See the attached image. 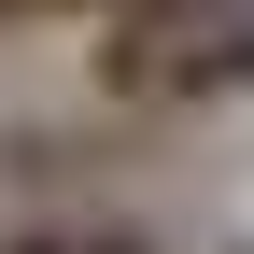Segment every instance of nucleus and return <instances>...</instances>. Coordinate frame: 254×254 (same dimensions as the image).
Returning a JSON list of instances; mask_svg holds the SVG:
<instances>
[{
    "label": "nucleus",
    "instance_id": "2",
    "mask_svg": "<svg viewBox=\"0 0 254 254\" xmlns=\"http://www.w3.org/2000/svg\"><path fill=\"white\" fill-rule=\"evenodd\" d=\"M0 254H170L155 212H14Z\"/></svg>",
    "mask_w": 254,
    "mask_h": 254
},
{
    "label": "nucleus",
    "instance_id": "1",
    "mask_svg": "<svg viewBox=\"0 0 254 254\" xmlns=\"http://www.w3.org/2000/svg\"><path fill=\"white\" fill-rule=\"evenodd\" d=\"M85 71L113 113H226L254 99V0H113Z\"/></svg>",
    "mask_w": 254,
    "mask_h": 254
},
{
    "label": "nucleus",
    "instance_id": "3",
    "mask_svg": "<svg viewBox=\"0 0 254 254\" xmlns=\"http://www.w3.org/2000/svg\"><path fill=\"white\" fill-rule=\"evenodd\" d=\"M14 14H113V0H0V28H14Z\"/></svg>",
    "mask_w": 254,
    "mask_h": 254
}]
</instances>
